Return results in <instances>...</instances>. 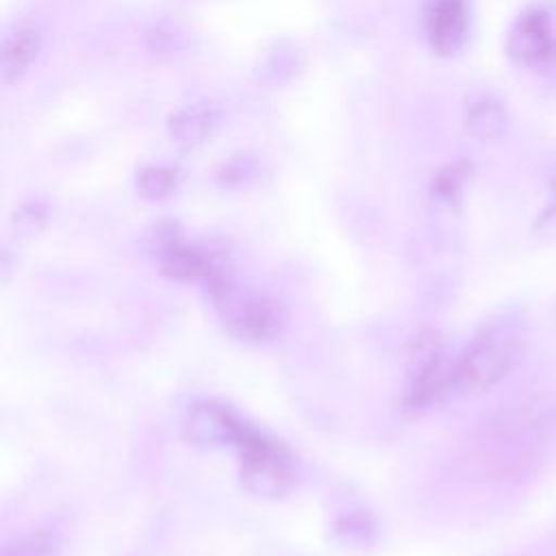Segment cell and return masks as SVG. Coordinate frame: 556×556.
Segmentation results:
<instances>
[{
    "label": "cell",
    "instance_id": "5",
    "mask_svg": "<svg viewBox=\"0 0 556 556\" xmlns=\"http://www.w3.org/2000/svg\"><path fill=\"white\" fill-rule=\"evenodd\" d=\"M510 54L528 65H543L556 59V39L552 37L549 20L543 11H530L519 17L510 37H508Z\"/></svg>",
    "mask_w": 556,
    "mask_h": 556
},
{
    "label": "cell",
    "instance_id": "6",
    "mask_svg": "<svg viewBox=\"0 0 556 556\" xmlns=\"http://www.w3.org/2000/svg\"><path fill=\"white\" fill-rule=\"evenodd\" d=\"M426 35L439 54H454L467 37V9L463 0H430L426 7Z\"/></svg>",
    "mask_w": 556,
    "mask_h": 556
},
{
    "label": "cell",
    "instance_id": "10",
    "mask_svg": "<svg viewBox=\"0 0 556 556\" xmlns=\"http://www.w3.org/2000/svg\"><path fill=\"white\" fill-rule=\"evenodd\" d=\"M63 549V530L54 521L37 523L33 530L9 543L2 556H59Z\"/></svg>",
    "mask_w": 556,
    "mask_h": 556
},
{
    "label": "cell",
    "instance_id": "13",
    "mask_svg": "<svg viewBox=\"0 0 556 556\" xmlns=\"http://www.w3.org/2000/svg\"><path fill=\"white\" fill-rule=\"evenodd\" d=\"M534 232L539 235V239L543 241H556V180L552 185V193L547 198L545 208L539 213L536 224H534Z\"/></svg>",
    "mask_w": 556,
    "mask_h": 556
},
{
    "label": "cell",
    "instance_id": "1",
    "mask_svg": "<svg viewBox=\"0 0 556 556\" xmlns=\"http://www.w3.org/2000/svg\"><path fill=\"white\" fill-rule=\"evenodd\" d=\"M523 334L510 321L478 332L454 363V391L480 395L497 387L521 361Z\"/></svg>",
    "mask_w": 556,
    "mask_h": 556
},
{
    "label": "cell",
    "instance_id": "8",
    "mask_svg": "<svg viewBox=\"0 0 556 556\" xmlns=\"http://www.w3.org/2000/svg\"><path fill=\"white\" fill-rule=\"evenodd\" d=\"M219 106L211 100H195L176 109L167 122L169 139L182 148L204 143L219 124Z\"/></svg>",
    "mask_w": 556,
    "mask_h": 556
},
{
    "label": "cell",
    "instance_id": "11",
    "mask_svg": "<svg viewBox=\"0 0 556 556\" xmlns=\"http://www.w3.org/2000/svg\"><path fill=\"white\" fill-rule=\"evenodd\" d=\"M178 180H180V174L174 167L156 163V165H146L139 169L135 187L143 200L154 202V200L169 198L176 191Z\"/></svg>",
    "mask_w": 556,
    "mask_h": 556
},
{
    "label": "cell",
    "instance_id": "9",
    "mask_svg": "<svg viewBox=\"0 0 556 556\" xmlns=\"http://www.w3.org/2000/svg\"><path fill=\"white\" fill-rule=\"evenodd\" d=\"M465 128L473 139L482 143L500 141L508 130V115L504 104L493 96H480L471 100L465 111Z\"/></svg>",
    "mask_w": 556,
    "mask_h": 556
},
{
    "label": "cell",
    "instance_id": "12",
    "mask_svg": "<svg viewBox=\"0 0 556 556\" xmlns=\"http://www.w3.org/2000/svg\"><path fill=\"white\" fill-rule=\"evenodd\" d=\"M345 545H371L374 539H376V523L374 519L363 513V510H356V513H348L345 517H341L337 521V530H334Z\"/></svg>",
    "mask_w": 556,
    "mask_h": 556
},
{
    "label": "cell",
    "instance_id": "3",
    "mask_svg": "<svg viewBox=\"0 0 556 556\" xmlns=\"http://www.w3.org/2000/svg\"><path fill=\"white\" fill-rule=\"evenodd\" d=\"M241 454V482L248 491L263 497L285 495L295 482V465L291 454L258 430L250 434L239 445Z\"/></svg>",
    "mask_w": 556,
    "mask_h": 556
},
{
    "label": "cell",
    "instance_id": "7",
    "mask_svg": "<svg viewBox=\"0 0 556 556\" xmlns=\"http://www.w3.org/2000/svg\"><path fill=\"white\" fill-rule=\"evenodd\" d=\"M39 52H41L39 28L30 22L13 24L2 39V52H0L2 80L7 85L17 83L37 61Z\"/></svg>",
    "mask_w": 556,
    "mask_h": 556
},
{
    "label": "cell",
    "instance_id": "14",
    "mask_svg": "<svg viewBox=\"0 0 556 556\" xmlns=\"http://www.w3.org/2000/svg\"><path fill=\"white\" fill-rule=\"evenodd\" d=\"M150 46L152 50H178L182 43V35L176 30L174 24L163 22V24H154L152 30L148 33Z\"/></svg>",
    "mask_w": 556,
    "mask_h": 556
},
{
    "label": "cell",
    "instance_id": "16",
    "mask_svg": "<svg viewBox=\"0 0 556 556\" xmlns=\"http://www.w3.org/2000/svg\"><path fill=\"white\" fill-rule=\"evenodd\" d=\"M432 189H434V195H437L439 200H452V198H456V193H458V189H460V176H458V172H454V169L441 172V174L437 176Z\"/></svg>",
    "mask_w": 556,
    "mask_h": 556
},
{
    "label": "cell",
    "instance_id": "4",
    "mask_svg": "<svg viewBox=\"0 0 556 556\" xmlns=\"http://www.w3.org/2000/svg\"><path fill=\"white\" fill-rule=\"evenodd\" d=\"M185 437L202 447H224L232 445L239 450L243 439L250 434L248 426L232 408L219 402L202 400L189 406L182 421Z\"/></svg>",
    "mask_w": 556,
    "mask_h": 556
},
{
    "label": "cell",
    "instance_id": "2",
    "mask_svg": "<svg viewBox=\"0 0 556 556\" xmlns=\"http://www.w3.org/2000/svg\"><path fill=\"white\" fill-rule=\"evenodd\" d=\"M204 282L213 306L232 334L256 343L278 334L280 315L274 302L241 285L224 263Z\"/></svg>",
    "mask_w": 556,
    "mask_h": 556
},
{
    "label": "cell",
    "instance_id": "15",
    "mask_svg": "<svg viewBox=\"0 0 556 556\" xmlns=\"http://www.w3.org/2000/svg\"><path fill=\"white\" fill-rule=\"evenodd\" d=\"M46 222V206L39 202L24 204L17 213V228L24 232H35Z\"/></svg>",
    "mask_w": 556,
    "mask_h": 556
}]
</instances>
